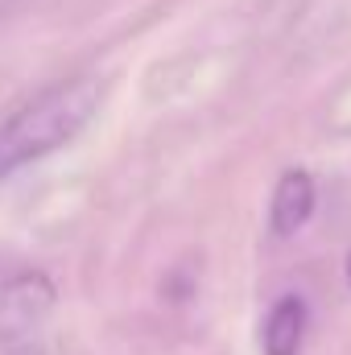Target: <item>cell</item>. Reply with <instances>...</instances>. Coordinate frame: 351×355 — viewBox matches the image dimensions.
Wrapping results in <instances>:
<instances>
[{"mask_svg": "<svg viewBox=\"0 0 351 355\" xmlns=\"http://www.w3.org/2000/svg\"><path fill=\"white\" fill-rule=\"evenodd\" d=\"M348 281H351V252H348Z\"/></svg>", "mask_w": 351, "mask_h": 355, "instance_id": "5b68a950", "label": "cell"}, {"mask_svg": "<svg viewBox=\"0 0 351 355\" xmlns=\"http://www.w3.org/2000/svg\"><path fill=\"white\" fill-rule=\"evenodd\" d=\"M314 198H318L314 178L306 174V170H285V174L277 178L273 202H268V227H273V236L277 240L298 236L310 223V215H314Z\"/></svg>", "mask_w": 351, "mask_h": 355, "instance_id": "3957f363", "label": "cell"}, {"mask_svg": "<svg viewBox=\"0 0 351 355\" xmlns=\"http://www.w3.org/2000/svg\"><path fill=\"white\" fill-rule=\"evenodd\" d=\"M108 83L99 75H75L37 91L12 116L0 120V182L71 145L103 107Z\"/></svg>", "mask_w": 351, "mask_h": 355, "instance_id": "6da1fadb", "label": "cell"}, {"mask_svg": "<svg viewBox=\"0 0 351 355\" xmlns=\"http://www.w3.org/2000/svg\"><path fill=\"white\" fill-rule=\"evenodd\" d=\"M306 339V302L298 293H285L273 302L264 318V355H298Z\"/></svg>", "mask_w": 351, "mask_h": 355, "instance_id": "277c9868", "label": "cell"}, {"mask_svg": "<svg viewBox=\"0 0 351 355\" xmlns=\"http://www.w3.org/2000/svg\"><path fill=\"white\" fill-rule=\"evenodd\" d=\"M54 285L46 272H17L0 285V347L25 352L42 339L54 314Z\"/></svg>", "mask_w": 351, "mask_h": 355, "instance_id": "7a4b0ae2", "label": "cell"}]
</instances>
